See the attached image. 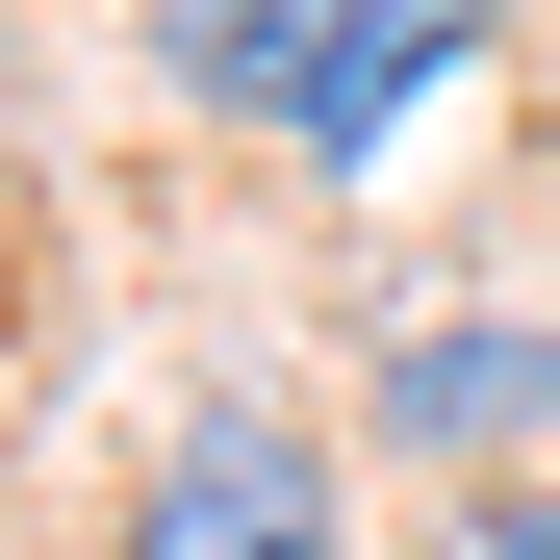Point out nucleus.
<instances>
[{
  "label": "nucleus",
  "instance_id": "1",
  "mask_svg": "<svg viewBox=\"0 0 560 560\" xmlns=\"http://www.w3.org/2000/svg\"><path fill=\"white\" fill-rule=\"evenodd\" d=\"M128 560H331V433L306 408H205L128 485Z\"/></svg>",
  "mask_w": 560,
  "mask_h": 560
},
{
  "label": "nucleus",
  "instance_id": "2",
  "mask_svg": "<svg viewBox=\"0 0 560 560\" xmlns=\"http://www.w3.org/2000/svg\"><path fill=\"white\" fill-rule=\"evenodd\" d=\"M458 77H485V0H331V77H306V128H280V153H306V178H383Z\"/></svg>",
  "mask_w": 560,
  "mask_h": 560
},
{
  "label": "nucleus",
  "instance_id": "3",
  "mask_svg": "<svg viewBox=\"0 0 560 560\" xmlns=\"http://www.w3.org/2000/svg\"><path fill=\"white\" fill-rule=\"evenodd\" d=\"M383 433L408 458H535L560 433V331H408L383 357Z\"/></svg>",
  "mask_w": 560,
  "mask_h": 560
},
{
  "label": "nucleus",
  "instance_id": "4",
  "mask_svg": "<svg viewBox=\"0 0 560 560\" xmlns=\"http://www.w3.org/2000/svg\"><path fill=\"white\" fill-rule=\"evenodd\" d=\"M178 77H205V103L230 128H306V77H331V0H178V26H153Z\"/></svg>",
  "mask_w": 560,
  "mask_h": 560
},
{
  "label": "nucleus",
  "instance_id": "5",
  "mask_svg": "<svg viewBox=\"0 0 560 560\" xmlns=\"http://www.w3.org/2000/svg\"><path fill=\"white\" fill-rule=\"evenodd\" d=\"M433 560H560V485H485V510H458Z\"/></svg>",
  "mask_w": 560,
  "mask_h": 560
}]
</instances>
